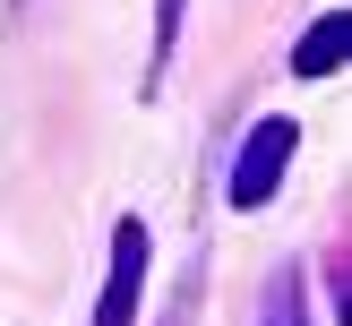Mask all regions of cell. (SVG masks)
Segmentation results:
<instances>
[{"mask_svg": "<svg viewBox=\"0 0 352 326\" xmlns=\"http://www.w3.org/2000/svg\"><path fill=\"white\" fill-rule=\"evenodd\" d=\"M267 326H309V318H301V275H275V292H267Z\"/></svg>", "mask_w": 352, "mask_h": 326, "instance_id": "5", "label": "cell"}, {"mask_svg": "<svg viewBox=\"0 0 352 326\" xmlns=\"http://www.w3.org/2000/svg\"><path fill=\"white\" fill-rule=\"evenodd\" d=\"M181 17H189V0H155V69H146V86H164V60H172V43H181Z\"/></svg>", "mask_w": 352, "mask_h": 326, "instance_id": "4", "label": "cell"}, {"mask_svg": "<svg viewBox=\"0 0 352 326\" xmlns=\"http://www.w3.org/2000/svg\"><path fill=\"white\" fill-rule=\"evenodd\" d=\"M146 257H155L146 223H138V215H120V223H112V266H103L95 326H129V318H138V301H146Z\"/></svg>", "mask_w": 352, "mask_h": 326, "instance_id": "2", "label": "cell"}, {"mask_svg": "<svg viewBox=\"0 0 352 326\" xmlns=\"http://www.w3.org/2000/svg\"><path fill=\"white\" fill-rule=\"evenodd\" d=\"M344 51H352V17H344V9H327L318 26L292 43V78H336V60H344Z\"/></svg>", "mask_w": 352, "mask_h": 326, "instance_id": "3", "label": "cell"}, {"mask_svg": "<svg viewBox=\"0 0 352 326\" xmlns=\"http://www.w3.org/2000/svg\"><path fill=\"white\" fill-rule=\"evenodd\" d=\"M292 154H301V120L267 112V120L250 129V146H241V163H232V206H241V215H258V206H267L275 189H284Z\"/></svg>", "mask_w": 352, "mask_h": 326, "instance_id": "1", "label": "cell"}]
</instances>
